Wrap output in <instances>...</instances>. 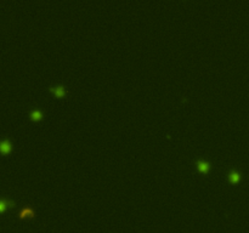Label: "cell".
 <instances>
[{
	"label": "cell",
	"instance_id": "3957f363",
	"mask_svg": "<svg viewBox=\"0 0 249 233\" xmlns=\"http://www.w3.org/2000/svg\"><path fill=\"white\" fill-rule=\"evenodd\" d=\"M239 179H241V176H239V172H238L237 170L232 169V170L228 172V180H230V182L236 183V182L239 181Z\"/></svg>",
	"mask_w": 249,
	"mask_h": 233
},
{
	"label": "cell",
	"instance_id": "8992f818",
	"mask_svg": "<svg viewBox=\"0 0 249 233\" xmlns=\"http://www.w3.org/2000/svg\"><path fill=\"white\" fill-rule=\"evenodd\" d=\"M29 117H31L33 120H38L41 118V111L40 109H33L31 113H29Z\"/></svg>",
	"mask_w": 249,
	"mask_h": 233
},
{
	"label": "cell",
	"instance_id": "6da1fadb",
	"mask_svg": "<svg viewBox=\"0 0 249 233\" xmlns=\"http://www.w3.org/2000/svg\"><path fill=\"white\" fill-rule=\"evenodd\" d=\"M196 165H197V167H198V170L201 171V172H207L208 170H209V163L207 162V160H203V159H199V160H197L196 162Z\"/></svg>",
	"mask_w": 249,
	"mask_h": 233
},
{
	"label": "cell",
	"instance_id": "7a4b0ae2",
	"mask_svg": "<svg viewBox=\"0 0 249 233\" xmlns=\"http://www.w3.org/2000/svg\"><path fill=\"white\" fill-rule=\"evenodd\" d=\"M25 216H31V217L34 216V211H33V209H32L31 206H26V208H23V209L18 212V217H20V219H23Z\"/></svg>",
	"mask_w": 249,
	"mask_h": 233
},
{
	"label": "cell",
	"instance_id": "52a82bcc",
	"mask_svg": "<svg viewBox=\"0 0 249 233\" xmlns=\"http://www.w3.org/2000/svg\"><path fill=\"white\" fill-rule=\"evenodd\" d=\"M6 205H13V201L12 200H6V199H1V201H0V209L4 211L5 210V208H6Z\"/></svg>",
	"mask_w": 249,
	"mask_h": 233
},
{
	"label": "cell",
	"instance_id": "5b68a950",
	"mask_svg": "<svg viewBox=\"0 0 249 233\" xmlns=\"http://www.w3.org/2000/svg\"><path fill=\"white\" fill-rule=\"evenodd\" d=\"M0 148H1V152H2V153H5V154L10 152L11 146H10V142H9V140H7V138H5V140H2V141H1V143H0Z\"/></svg>",
	"mask_w": 249,
	"mask_h": 233
},
{
	"label": "cell",
	"instance_id": "277c9868",
	"mask_svg": "<svg viewBox=\"0 0 249 233\" xmlns=\"http://www.w3.org/2000/svg\"><path fill=\"white\" fill-rule=\"evenodd\" d=\"M56 96H59V97H61V96H63L64 94H66V91H64V89H63L62 85H56V86H50L49 88Z\"/></svg>",
	"mask_w": 249,
	"mask_h": 233
}]
</instances>
